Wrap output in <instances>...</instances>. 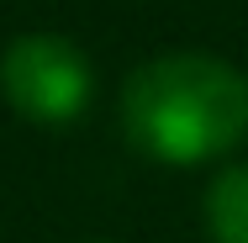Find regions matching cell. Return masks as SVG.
I'll return each instance as SVG.
<instances>
[{
    "mask_svg": "<svg viewBox=\"0 0 248 243\" xmlns=\"http://www.w3.org/2000/svg\"><path fill=\"white\" fill-rule=\"evenodd\" d=\"M122 132L158 164H206L248 138V74L211 53H164L122 85Z\"/></svg>",
    "mask_w": 248,
    "mask_h": 243,
    "instance_id": "1",
    "label": "cell"
},
{
    "mask_svg": "<svg viewBox=\"0 0 248 243\" xmlns=\"http://www.w3.org/2000/svg\"><path fill=\"white\" fill-rule=\"evenodd\" d=\"M0 85H5V100L27 122L63 127V122H74L90 106L95 74H90V58L69 37H58V32H27L0 58Z\"/></svg>",
    "mask_w": 248,
    "mask_h": 243,
    "instance_id": "2",
    "label": "cell"
},
{
    "mask_svg": "<svg viewBox=\"0 0 248 243\" xmlns=\"http://www.w3.org/2000/svg\"><path fill=\"white\" fill-rule=\"evenodd\" d=\"M206 233H211V243H248V164H232L211 180Z\"/></svg>",
    "mask_w": 248,
    "mask_h": 243,
    "instance_id": "3",
    "label": "cell"
}]
</instances>
